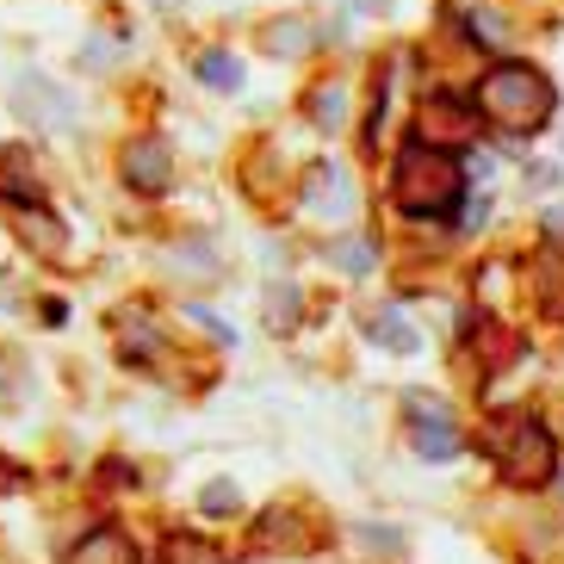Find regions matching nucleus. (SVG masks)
I'll use <instances>...</instances> for the list:
<instances>
[{"label":"nucleus","instance_id":"1","mask_svg":"<svg viewBox=\"0 0 564 564\" xmlns=\"http://www.w3.org/2000/svg\"><path fill=\"white\" fill-rule=\"evenodd\" d=\"M391 199H398L403 217H453L465 199V162L453 150H434V143H422L415 137L410 150L398 155V167H391Z\"/></svg>","mask_w":564,"mask_h":564},{"label":"nucleus","instance_id":"2","mask_svg":"<svg viewBox=\"0 0 564 564\" xmlns=\"http://www.w3.org/2000/svg\"><path fill=\"white\" fill-rule=\"evenodd\" d=\"M471 100H478V112L490 118V124H502L509 137H533V131H546L558 94H552V82L540 75V68L502 63V68H490V75L478 82Z\"/></svg>","mask_w":564,"mask_h":564},{"label":"nucleus","instance_id":"3","mask_svg":"<svg viewBox=\"0 0 564 564\" xmlns=\"http://www.w3.org/2000/svg\"><path fill=\"white\" fill-rule=\"evenodd\" d=\"M484 447H490V459H497L514 484H546L552 471H558V447H552V434L540 429L533 415H502Z\"/></svg>","mask_w":564,"mask_h":564},{"label":"nucleus","instance_id":"4","mask_svg":"<svg viewBox=\"0 0 564 564\" xmlns=\"http://www.w3.org/2000/svg\"><path fill=\"white\" fill-rule=\"evenodd\" d=\"M118 174H124V186H137V193H167V181H174V150H167L162 137H137V143H124V155H118Z\"/></svg>","mask_w":564,"mask_h":564},{"label":"nucleus","instance_id":"5","mask_svg":"<svg viewBox=\"0 0 564 564\" xmlns=\"http://www.w3.org/2000/svg\"><path fill=\"white\" fill-rule=\"evenodd\" d=\"M459 447L465 441L447 422V410H441V403H415V453H422V459H453Z\"/></svg>","mask_w":564,"mask_h":564},{"label":"nucleus","instance_id":"6","mask_svg":"<svg viewBox=\"0 0 564 564\" xmlns=\"http://www.w3.org/2000/svg\"><path fill=\"white\" fill-rule=\"evenodd\" d=\"M304 205H311V212H323V217H348L354 212L348 174H341V167H316L311 186H304Z\"/></svg>","mask_w":564,"mask_h":564},{"label":"nucleus","instance_id":"7","mask_svg":"<svg viewBox=\"0 0 564 564\" xmlns=\"http://www.w3.org/2000/svg\"><path fill=\"white\" fill-rule=\"evenodd\" d=\"M13 106H19V112H37L44 124H68V94H63V87H51L44 75H25V82L13 87Z\"/></svg>","mask_w":564,"mask_h":564},{"label":"nucleus","instance_id":"8","mask_svg":"<svg viewBox=\"0 0 564 564\" xmlns=\"http://www.w3.org/2000/svg\"><path fill=\"white\" fill-rule=\"evenodd\" d=\"M75 564H137V546L118 528H94L82 546H75Z\"/></svg>","mask_w":564,"mask_h":564},{"label":"nucleus","instance_id":"9","mask_svg":"<svg viewBox=\"0 0 564 564\" xmlns=\"http://www.w3.org/2000/svg\"><path fill=\"white\" fill-rule=\"evenodd\" d=\"M366 335H372L379 348H391V354H415V348H422V335H415V329H403V316H398V311L372 316V323H366Z\"/></svg>","mask_w":564,"mask_h":564},{"label":"nucleus","instance_id":"10","mask_svg":"<svg viewBox=\"0 0 564 564\" xmlns=\"http://www.w3.org/2000/svg\"><path fill=\"white\" fill-rule=\"evenodd\" d=\"M199 82L217 87V94H236L242 87V63L230 51H212V56H199Z\"/></svg>","mask_w":564,"mask_h":564},{"label":"nucleus","instance_id":"11","mask_svg":"<svg viewBox=\"0 0 564 564\" xmlns=\"http://www.w3.org/2000/svg\"><path fill=\"white\" fill-rule=\"evenodd\" d=\"M267 51H280V56L311 51V32H304V19H285V25H273V32H267Z\"/></svg>","mask_w":564,"mask_h":564},{"label":"nucleus","instance_id":"12","mask_svg":"<svg viewBox=\"0 0 564 564\" xmlns=\"http://www.w3.org/2000/svg\"><path fill=\"white\" fill-rule=\"evenodd\" d=\"M311 112H316V124H323V131H335V124H341V112H348V94H341V87H323V94L311 100Z\"/></svg>","mask_w":564,"mask_h":564},{"label":"nucleus","instance_id":"13","mask_svg":"<svg viewBox=\"0 0 564 564\" xmlns=\"http://www.w3.org/2000/svg\"><path fill=\"white\" fill-rule=\"evenodd\" d=\"M167 564H224V558H217L205 540H186V533H181V540L167 546Z\"/></svg>","mask_w":564,"mask_h":564},{"label":"nucleus","instance_id":"14","mask_svg":"<svg viewBox=\"0 0 564 564\" xmlns=\"http://www.w3.org/2000/svg\"><path fill=\"white\" fill-rule=\"evenodd\" d=\"M199 509H205V514H230V509H236V484H205V490H199Z\"/></svg>","mask_w":564,"mask_h":564},{"label":"nucleus","instance_id":"15","mask_svg":"<svg viewBox=\"0 0 564 564\" xmlns=\"http://www.w3.org/2000/svg\"><path fill=\"white\" fill-rule=\"evenodd\" d=\"M335 261L348 267V273H372V249H366V242H341V249H335Z\"/></svg>","mask_w":564,"mask_h":564},{"label":"nucleus","instance_id":"16","mask_svg":"<svg viewBox=\"0 0 564 564\" xmlns=\"http://www.w3.org/2000/svg\"><path fill=\"white\" fill-rule=\"evenodd\" d=\"M267 311L280 316V323H273V329H292V311H299V299H292V285H280V299L267 304Z\"/></svg>","mask_w":564,"mask_h":564},{"label":"nucleus","instance_id":"17","mask_svg":"<svg viewBox=\"0 0 564 564\" xmlns=\"http://www.w3.org/2000/svg\"><path fill=\"white\" fill-rule=\"evenodd\" d=\"M546 230H552V236H564V205H552V212H546Z\"/></svg>","mask_w":564,"mask_h":564}]
</instances>
